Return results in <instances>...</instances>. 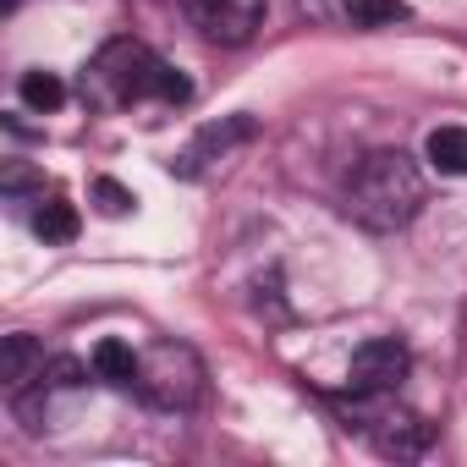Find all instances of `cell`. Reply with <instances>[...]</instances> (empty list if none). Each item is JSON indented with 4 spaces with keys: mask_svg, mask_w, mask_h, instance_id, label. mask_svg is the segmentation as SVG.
I'll return each instance as SVG.
<instances>
[{
    "mask_svg": "<svg viewBox=\"0 0 467 467\" xmlns=\"http://www.w3.org/2000/svg\"><path fill=\"white\" fill-rule=\"evenodd\" d=\"M132 390H138L149 407H160V412H187V407L198 401V390H203V368H198V358H192L187 347H154V352L138 363Z\"/></svg>",
    "mask_w": 467,
    "mask_h": 467,
    "instance_id": "cell-3",
    "label": "cell"
},
{
    "mask_svg": "<svg viewBox=\"0 0 467 467\" xmlns=\"http://www.w3.org/2000/svg\"><path fill=\"white\" fill-rule=\"evenodd\" d=\"M341 209L363 231H401L423 209V171L401 149H374L363 154L347 182H341Z\"/></svg>",
    "mask_w": 467,
    "mask_h": 467,
    "instance_id": "cell-2",
    "label": "cell"
},
{
    "mask_svg": "<svg viewBox=\"0 0 467 467\" xmlns=\"http://www.w3.org/2000/svg\"><path fill=\"white\" fill-rule=\"evenodd\" d=\"M297 6H303L308 17H325V12H330V0H297Z\"/></svg>",
    "mask_w": 467,
    "mask_h": 467,
    "instance_id": "cell-16",
    "label": "cell"
},
{
    "mask_svg": "<svg viewBox=\"0 0 467 467\" xmlns=\"http://www.w3.org/2000/svg\"><path fill=\"white\" fill-rule=\"evenodd\" d=\"M83 99L99 105V110L187 105L192 88H187V78H182L171 61H160L149 45H138V39H110V45L88 61V72H83Z\"/></svg>",
    "mask_w": 467,
    "mask_h": 467,
    "instance_id": "cell-1",
    "label": "cell"
},
{
    "mask_svg": "<svg viewBox=\"0 0 467 467\" xmlns=\"http://www.w3.org/2000/svg\"><path fill=\"white\" fill-rule=\"evenodd\" d=\"M407 368H412V352L401 341H390V336H374V341H363L352 352L347 385H352V396H385V390H396L407 379Z\"/></svg>",
    "mask_w": 467,
    "mask_h": 467,
    "instance_id": "cell-5",
    "label": "cell"
},
{
    "mask_svg": "<svg viewBox=\"0 0 467 467\" xmlns=\"http://www.w3.org/2000/svg\"><path fill=\"white\" fill-rule=\"evenodd\" d=\"M94 198H99V209H105V214H127V209L138 203V198H132L121 182H110V176H99V182H94Z\"/></svg>",
    "mask_w": 467,
    "mask_h": 467,
    "instance_id": "cell-15",
    "label": "cell"
},
{
    "mask_svg": "<svg viewBox=\"0 0 467 467\" xmlns=\"http://www.w3.org/2000/svg\"><path fill=\"white\" fill-rule=\"evenodd\" d=\"M17 99H23L28 110L50 116V110H61V105H67V83H61L56 72H23V83H17Z\"/></svg>",
    "mask_w": 467,
    "mask_h": 467,
    "instance_id": "cell-12",
    "label": "cell"
},
{
    "mask_svg": "<svg viewBox=\"0 0 467 467\" xmlns=\"http://www.w3.org/2000/svg\"><path fill=\"white\" fill-rule=\"evenodd\" d=\"M259 138V121L254 116H225V121H209L176 160H171V171L176 176H203L214 160H225L231 149H243V143H254Z\"/></svg>",
    "mask_w": 467,
    "mask_h": 467,
    "instance_id": "cell-6",
    "label": "cell"
},
{
    "mask_svg": "<svg viewBox=\"0 0 467 467\" xmlns=\"http://www.w3.org/2000/svg\"><path fill=\"white\" fill-rule=\"evenodd\" d=\"M0 12H17V0H0Z\"/></svg>",
    "mask_w": 467,
    "mask_h": 467,
    "instance_id": "cell-17",
    "label": "cell"
},
{
    "mask_svg": "<svg viewBox=\"0 0 467 467\" xmlns=\"http://www.w3.org/2000/svg\"><path fill=\"white\" fill-rule=\"evenodd\" d=\"M0 379H6L12 396H23L28 385L45 379V347L34 336H6V347H0Z\"/></svg>",
    "mask_w": 467,
    "mask_h": 467,
    "instance_id": "cell-7",
    "label": "cell"
},
{
    "mask_svg": "<svg viewBox=\"0 0 467 467\" xmlns=\"http://www.w3.org/2000/svg\"><path fill=\"white\" fill-rule=\"evenodd\" d=\"M34 231H39L45 243H72V237H78V209H72L67 198H50V203H45V192H39Z\"/></svg>",
    "mask_w": 467,
    "mask_h": 467,
    "instance_id": "cell-11",
    "label": "cell"
},
{
    "mask_svg": "<svg viewBox=\"0 0 467 467\" xmlns=\"http://www.w3.org/2000/svg\"><path fill=\"white\" fill-rule=\"evenodd\" d=\"M347 17H352L358 28H385V23H407L412 12L401 6V0H352Z\"/></svg>",
    "mask_w": 467,
    "mask_h": 467,
    "instance_id": "cell-13",
    "label": "cell"
},
{
    "mask_svg": "<svg viewBox=\"0 0 467 467\" xmlns=\"http://www.w3.org/2000/svg\"><path fill=\"white\" fill-rule=\"evenodd\" d=\"M423 160L440 176H467V127H434L423 138Z\"/></svg>",
    "mask_w": 467,
    "mask_h": 467,
    "instance_id": "cell-9",
    "label": "cell"
},
{
    "mask_svg": "<svg viewBox=\"0 0 467 467\" xmlns=\"http://www.w3.org/2000/svg\"><path fill=\"white\" fill-rule=\"evenodd\" d=\"M45 390H78V385H88V363H78V358H56V363H45V379H39Z\"/></svg>",
    "mask_w": 467,
    "mask_h": 467,
    "instance_id": "cell-14",
    "label": "cell"
},
{
    "mask_svg": "<svg viewBox=\"0 0 467 467\" xmlns=\"http://www.w3.org/2000/svg\"><path fill=\"white\" fill-rule=\"evenodd\" d=\"M138 363H143V358H138L127 341H116V336L94 347V374H99L105 385H132V379H138Z\"/></svg>",
    "mask_w": 467,
    "mask_h": 467,
    "instance_id": "cell-10",
    "label": "cell"
},
{
    "mask_svg": "<svg viewBox=\"0 0 467 467\" xmlns=\"http://www.w3.org/2000/svg\"><path fill=\"white\" fill-rule=\"evenodd\" d=\"M182 12L192 17V28H198L209 45L237 50V45H248V39L265 28L270 0H182Z\"/></svg>",
    "mask_w": 467,
    "mask_h": 467,
    "instance_id": "cell-4",
    "label": "cell"
},
{
    "mask_svg": "<svg viewBox=\"0 0 467 467\" xmlns=\"http://www.w3.org/2000/svg\"><path fill=\"white\" fill-rule=\"evenodd\" d=\"M363 429H374V445L385 451V456H418L423 445H429V429L423 423H412V418H390V412H379L374 423H363Z\"/></svg>",
    "mask_w": 467,
    "mask_h": 467,
    "instance_id": "cell-8",
    "label": "cell"
}]
</instances>
